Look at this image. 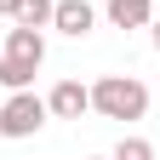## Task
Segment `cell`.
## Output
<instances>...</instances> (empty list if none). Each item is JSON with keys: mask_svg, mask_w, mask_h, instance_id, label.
<instances>
[{"mask_svg": "<svg viewBox=\"0 0 160 160\" xmlns=\"http://www.w3.org/2000/svg\"><path fill=\"white\" fill-rule=\"evenodd\" d=\"M34 63H17V57H0V86L6 92H23V86H34Z\"/></svg>", "mask_w": 160, "mask_h": 160, "instance_id": "8", "label": "cell"}, {"mask_svg": "<svg viewBox=\"0 0 160 160\" xmlns=\"http://www.w3.org/2000/svg\"><path fill=\"white\" fill-rule=\"evenodd\" d=\"M109 160H154V149L143 143V137H120V143H114V154Z\"/></svg>", "mask_w": 160, "mask_h": 160, "instance_id": "9", "label": "cell"}, {"mask_svg": "<svg viewBox=\"0 0 160 160\" xmlns=\"http://www.w3.org/2000/svg\"><path fill=\"white\" fill-rule=\"evenodd\" d=\"M52 12H57V0H23L12 23H23V29H52Z\"/></svg>", "mask_w": 160, "mask_h": 160, "instance_id": "7", "label": "cell"}, {"mask_svg": "<svg viewBox=\"0 0 160 160\" xmlns=\"http://www.w3.org/2000/svg\"><path fill=\"white\" fill-rule=\"evenodd\" d=\"M52 29H57V34H69V40L92 34V29H97V6H92V0H57Z\"/></svg>", "mask_w": 160, "mask_h": 160, "instance_id": "3", "label": "cell"}, {"mask_svg": "<svg viewBox=\"0 0 160 160\" xmlns=\"http://www.w3.org/2000/svg\"><path fill=\"white\" fill-rule=\"evenodd\" d=\"M46 97H34L29 86L23 92H12L6 103H0V137H12V143H23V137H34L40 126H46Z\"/></svg>", "mask_w": 160, "mask_h": 160, "instance_id": "2", "label": "cell"}, {"mask_svg": "<svg viewBox=\"0 0 160 160\" xmlns=\"http://www.w3.org/2000/svg\"><path fill=\"white\" fill-rule=\"evenodd\" d=\"M92 109L103 120H143L149 114V86L137 74H103L92 86Z\"/></svg>", "mask_w": 160, "mask_h": 160, "instance_id": "1", "label": "cell"}, {"mask_svg": "<svg viewBox=\"0 0 160 160\" xmlns=\"http://www.w3.org/2000/svg\"><path fill=\"white\" fill-rule=\"evenodd\" d=\"M17 6H23V0H0V17H17Z\"/></svg>", "mask_w": 160, "mask_h": 160, "instance_id": "10", "label": "cell"}, {"mask_svg": "<svg viewBox=\"0 0 160 160\" xmlns=\"http://www.w3.org/2000/svg\"><path fill=\"white\" fill-rule=\"evenodd\" d=\"M154 46H160V23H154Z\"/></svg>", "mask_w": 160, "mask_h": 160, "instance_id": "11", "label": "cell"}, {"mask_svg": "<svg viewBox=\"0 0 160 160\" xmlns=\"http://www.w3.org/2000/svg\"><path fill=\"white\" fill-rule=\"evenodd\" d=\"M103 12H109L114 29H143L149 17H154V0H109Z\"/></svg>", "mask_w": 160, "mask_h": 160, "instance_id": "6", "label": "cell"}, {"mask_svg": "<svg viewBox=\"0 0 160 160\" xmlns=\"http://www.w3.org/2000/svg\"><path fill=\"white\" fill-rule=\"evenodd\" d=\"M6 57H17V63H46V34H40V29H23V23H17L12 34H6Z\"/></svg>", "mask_w": 160, "mask_h": 160, "instance_id": "5", "label": "cell"}, {"mask_svg": "<svg viewBox=\"0 0 160 160\" xmlns=\"http://www.w3.org/2000/svg\"><path fill=\"white\" fill-rule=\"evenodd\" d=\"M92 160H103V154H92Z\"/></svg>", "mask_w": 160, "mask_h": 160, "instance_id": "12", "label": "cell"}, {"mask_svg": "<svg viewBox=\"0 0 160 160\" xmlns=\"http://www.w3.org/2000/svg\"><path fill=\"white\" fill-rule=\"evenodd\" d=\"M46 109H52V120H80V114L92 109V86H80V80H57L52 97H46Z\"/></svg>", "mask_w": 160, "mask_h": 160, "instance_id": "4", "label": "cell"}]
</instances>
